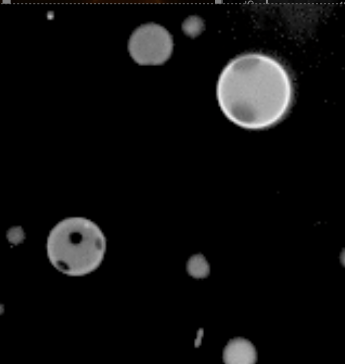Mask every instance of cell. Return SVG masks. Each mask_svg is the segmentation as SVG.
I'll list each match as a JSON object with an SVG mask.
<instances>
[{
  "label": "cell",
  "instance_id": "obj_1",
  "mask_svg": "<svg viewBox=\"0 0 345 364\" xmlns=\"http://www.w3.org/2000/svg\"><path fill=\"white\" fill-rule=\"evenodd\" d=\"M216 96L225 117L244 129L259 131L280 123L293 101L291 80L282 67L263 54L239 56L223 68Z\"/></svg>",
  "mask_w": 345,
  "mask_h": 364
},
{
  "label": "cell",
  "instance_id": "obj_2",
  "mask_svg": "<svg viewBox=\"0 0 345 364\" xmlns=\"http://www.w3.org/2000/svg\"><path fill=\"white\" fill-rule=\"evenodd\" d=\"M104 234L92 220L83 217L65 218L50 231L46 251L51 264L72 277L87 275L102 263L106 252Z\"/></svg>",
  "mask_w": 345,
  "mask_h": 364
},
{
  "label": "cell",
  "instance_id": "obj_3",
  "mask_svg": "<svg viewBox=\"0 0 345 364\" xmlns=\"http://www.w3.org/2000/svg\"><path fill=\"white\" fill-rule=\"evenodd\" d=\"M174 47L172 35L162 26L154 23L142 24L131 35L128 50L140 65H160L170 57Z\"/></svg>",
  "mask_w": 345,
  "mask_h": 364
},
{
  "label": "cell",
  "instance_id": "obj_4",
  "mask_svg": "<svg viewBox=\"0 0 345 364\" xmlns=\"http://www.w3.org/2000/svg\"><path fill=\"white\" fill-rule=\"evenodd\" d=\"M222 359L226 363H253L257 359V353L255 346L250 340L237 337L231 339L224 346Z\"/></svg>",
  "mask_w": 345,
  "mask_h": 364
},
{
  "label": "cell",
  "instance_id": "obj_5",
  "mask_svg": "<svg viewBox=\"0 0 345 364\" xmlns=\"http://www.w3.org/2000/svg\"><path fill=\"white\" fill-rule=\"evenodd\" d=\"M186 270L194 278H204L210 272V265L205 256L199 253L192 255L188 259Z\"/></svg>",
  "mask_w": 345,
  "mask_h": 364
},
{
  "label": "cell",
  "instance_id": "obj_6",
  "mask_svg": "<svg viewBox=\"0 0 345 364\" xmlns=\"http://www.w3.org/2000/svg\"><path fill=\"white\" fill-rule=\"evenodd\" d=\"M204 24L203 22L197 17H190L185 20L183 24V29L188 35L195 36L198 35L203 30Z\"/></svg>",
  "mask_w": 345,
  "mask_h": 364
},
{
  "label": "cell",
  "instance_id": "obj_7",
  "mask_svg": "<svg viewBox=\"0 0 345 364\" xmlns=\"http://www.w3.org/2000/svg\"><path fill=\"white\" fill-rule=\"evenodd\" d=\"M203 334V329L200 328L197 331V338L195 340V346H198L201 342V339Z\"/></svg>",
  "mask_w": 345,
  "mask_h": 364
}]
</instances>
